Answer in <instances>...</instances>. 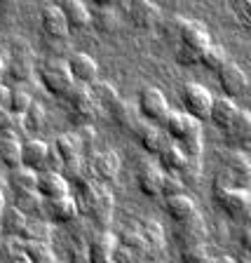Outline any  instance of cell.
Here are the masks:
<instances>
[{"label": "cell", "instance_id": "6da1fadb", "mask_svg": "<svg viewBox=\"0 0 251 263\" xmlns=\"http://www.w3.org/2000/svg\"><path fill=\"white\" fill-rule=\"evenodd\" d=\"M214 202L221 207V212L233 221H246L251 209V197L246 188H233L214 183Z\"/></svg>", "mask_w": 251, "mask_h": 263}, {"label": "cell", "instance_id": "7a4b0ae2", "mask_svg": "<svg viewBox=\"0 0 251 263\" xmlns=\"http://www.w3.org/2000/svg\"><path fill=\"white\" fill-rule=\"evenodd\" d=\"M249 181H251V162L246 158V153L240 151V148L230 151L223 158V167H221L216 183L233 188H249Z\"/></svg>", "mask_w": 251, "mask_h": 263}, {"label": "cell", "instance_id": "3957f363", "mask_svg": "<svg viewBox=\"0 0 251 263\" xmlns=\"http://www.w3.org/2000/svg\"><path fill=\"white\" fill-rule=\"evenodd\" d=\"M68 104H71V120L73 125H92L94 118H96L99 106L94 104L92 92H89V85H82V82H73V87L66 94Z\"/></svg>", "mask_w": 251, "mask_h": 263}, {"label": "cell", "instance_id": "277c9868", "mask_svg": "<svg viewBox=\"0 0 251 263\" xmlns=\"http://www.w3.org/2000/svg\"><path fill=\"white\" fill-rule=\"evenodd\" d=\"M40 82H43V87L47 89L49 94H54V97H64L68 94V89L73 87V78L68 73V66L59 59H49L40 66Z\"/></svg>", "mask_w": 251, "mask_h": 263}, {"label": "cell", "instance_id": "5b68a950", "mask_svg": "<svg viewBox=\"0 0 251 263\" xmlns=\"http://www.w3.org/2000/svg\"><path fill=\"white\" fill-rule=\"evenodd\" d=\"M160 127L167 132V137H169L171 141H186V139H192V137H200V134H202V127H200L197 118H192L190 113H181V110H171V108Z\"/></svg>", "mask_w": 251, "mask_h": 263}, {"label": "cell", "instance_id": "8992f818", "mask_svg": "<svg viewBox=\"0 0 251 263\" xmlns=\"http://www.w3.org/2000/svg\"><path fill=\"white\" fill-rule=\"evenodd\" d=\"M211 94L207 87H202L200 82H186L181 87V101L186 113H190L197 120H207L209 118V108H211Z\"/></svg>", "mask_w": 251, "mask_h": 263}, {"label": "cell", "instance_id": "52a82bcc", "mask_svg": "<svg viewBox=\"0 0 251 263\" xmlns=\"http://www.w3.org/2000/svg\"><path fill=\"white\" fill-rule=\"evenodd\" d=\"M139 115L146 118V122H153V125H162V120L169 113V104L164 94L158 87H143L139 92Z\"/></svg>", "mask_w": 251, "mask_h": 263}, {"label": "cell", "instance_id": "ba28073f", "mask_svg": "<svg viewBox=\"0 0 251 263\" xmlns=\"http://www.w3.org/2000/svg\"><path fill=\"white\" fill-rule=\"evenodd\" d=\"M89 176L99 183H113L120 174V158L115 151H101V153H94L92 160L87 162Z\"/></svg>", "mask_w": 251, "mask_h": 263}, {"label": "cell", "instance_id": "9c48e42d", "mask_svg": "<svg viewBox=\"0 0 251 263\" xmlns=\"http://www.w3.org/2000/svg\"><path fill=\"white\" fill-rule=\"evenodd\" d=\"M216 76H219V85L225 92V97L235 99V97H242L249 89V78H246V73L242 71L235 61H225L219 71H216Z\"/></svg>", "mask_w": 251, "mask_h": 263}, {"label": "cell", "instance_id": "30bf717a", "mask_svg": "<svg viewBox=\"0 0 251 263\" xmlns=\"http://www.w3.org/2000/svg\"><path fill=\"white\" fill-rule=\"evenodd\" d=\"M118 245V237L108 228H99L87 237V258L92 263H108L113 256V249Z\"/></svg>", "mask_w": 251, "mask_h": 263}, {"label": "cell", "instance_id": "8fae6325", "mask_svg": "<svg viewBox=\"0 0 251 263\" xmlns=\"http://www.w3.org/2000/svg\"><path fill=\"white\" fill-rule=\"evenodd\" d=\"M43 212L47 214V219L52 223H73V221L80 216L78 214V207H75V200H73L71 193H66V195H59V197H52V200H45L43 204Z\"/></svg>", "mask_w": 251, "mask_h": 263}, {"label": "cell", "instance_id": "7c38bea8", "mask_svg": "<svg viewBox=\"0 0 251 263\" xmlns=\"http://www.w3.org/2000/svg\"><path fill=\"white\" fill-rule=\"evenodd\" d=\"M113 207H115V200H113V195H110V191L96 188L92 202H89V209H87L89 221H92L96 228H108L110 221H113Z\"/></svg>", "mask_w": 251, "mask_h": 263}, {"label": "cell", "instance_id": "4fadbf2b", "mask_svg": "<svg viewBox=\"0 0 251 263\" xmlns=\"http://www.w3.org/2000/svg\"><path fill=\"white\" fill-rule=\"evenodd\" d=\"M127 12H129L131 24L139 28H155L162 19V10L153 0H129Z\"/></svg>", "mask_w": 251, "mask_h": 263}, {"label": "cell", "instance_id": "5bb4252c", "mask_svg": "<svg viewBox=\"0 0 251 263\" xmlns=\"http://www.w3.org/2000/svg\"><path fill=\"white\" fill-rule=\"evenodd\" d=\"M56 160L52 155V148L45 141H38V139H31V141L22 143V164L28 167V170H47V164Z\"/></svg>", "mask_w": 251, "mask_h": 263}, {"label": "cell", "instance_id": "9a60e30c", "mask_svg": "<svg viewBox=\"0 0 251 263\" xmlns=\"http://www.w3.org/2000/svg\"><path fill=\"white\" fill-rule=\"evenodd\" d=\"M40 31L52 40H66L68 38V24H66L64 14H61V7L56 5H45L40 12Z\"/></svg>", "mask_w": 251, "mask_h": 263}, {"label": "cell", "instance_id": "2e32d148", "mask_svg": "<svg viewBox=\"0 0 251 263\" xmlns=\"http://www.w3.org/2000/svg\"><path fill=\"white\" fill-rule=\"evenodd\" d=\"M66 66H68V73H71L73 80L82 82V85H92L99 78L96 61L89 54H85V52H73V54L68 57V61H66Z\"/></svg>", "mask_w": 251, "mask_h": 263}, {"label": "cell", "instance_id": "e0dca14e", "mask_svg": "<svg viewBox=\"0 0 251 263\" xmlns=\"http://www.w3.org/2000/svg\"><path fill=\"white\" fill-rule=\"evenodd\" d=\"M223 134H225V139H228V143H233L235 148L249 146V141H251V115H249V110H244V108L237 110L235 118L223 127Z\"/></svg>", "mask_w": 251, "mask_h": 263}, {"label": "cell", "instance_id": "ac0fdd59", "mask_svg": "<svg viewBox=\"0 0 251 263\" xmlns=\"http://www.w3.org/2000/svg\"><path fill=\"white\" fill-rule=\"evenodd\" d=\"M131 132H137V139H139V143H141V148L150 155H158L160 148L169 141L167 132H164L160 125H153V122H148V125H137Z\"/></svg>", "mask_w": 251, "mask_h": 263}, {"label": "cell", "instance_id": "d6986e66", "mask_svg": "<svg viewBox=\"0 0 251 263\" xmlns=\"http://www.w3.org/2000/svg\"><path fill=\"white\" fill-rule=\"evenodd\" d=\"M162 176H164V170L160 164L143 162L141 167H139V174H137L139 191H141L146 197H158L160 186H162Z\"/></svg>", "mask_w": 251, "mask_h": 263}, {"label": "cell", "instance_id": "ffe728a7", "mask_svg": "<svg viewBox=\"0 0 251 263\" xmlns=\"http://www.w3.org/2000/svg\"><path fill=\"white\" fill-rule=\"evenodd\" d=\"M179 43L183 45V47L195 49L197 54H200V52H202V49L211 43V38H209L207 28H204L202 24L186 19V22H183V26H181V33H179Z\"/></svg>", "mask_w": 251, "mask_h": 263}, {"label": "cell", "instance_id": "44dd1931", "mask_svg": "<svg viewBox=\"0 0 251 263\" xmlns=\"http://www.w3.org/2000/svg\"><path fill=\"white\" fill-rule=\"evenodd\" d=\"M31 71H33V66H31V59H28V49L14 47L10 61L5 64L7 78H10L14 85H24V82L31 78Z\"/></svg>", "mask_w": 251, "mask_h": 263}, {"label": "cell", "instance_id": "7402d4cb", "mask_svg": "<svg viewBox=\"0 0 251 263\" xmlns=\"http://www.w3.org/2000/svg\"><path fill=\"white\" fill-rule=\"evenodd\" d=\"M35 191L45 197V200H52V197H59L68 193V181L59 174V172H40L38 181H35Z\"/></svg>", "mask_w": 251, "mask_h": 263}, {"label": "cell", "instance_id": "603a6c76", "mask_svg": "<svg viewBox=\"0 0 251 263\" xmlns=\"http://www.w3.org/2000/svg\"><path fill=\"white\" fill-rule=\"evenodd\" d=\"M176 237H179L181 247L200 245V242H204V237H207V228H204L202 216L195 212L190 219L181 221V223H179V230H176Z\"/></svg>", "mask_w": 251, "mask_h": 263}, {"label": "cell", "instance_id": "cb8c5ba5", "mask_svg": "<svg viewBox=\"0 0 251 263\" xmlns=\"http://www.w3.org/2000/svg\"><path fill=\"white\" fill-rule=\"evenodd\" d=\"M141 235L146 240V258H155L158 254L164 252V233L162 226L155 219H143L141 221Z\"/></svg>", "mask_w": 251, "mask_h": 263}, {"label": "cell", "instance_id": "d4e9b609", "mask_svg": "<svg viewBox=\"0 0 251 263\" xmlns=\"http://www.w3.org/2000/svg\"><path fill=\"white\" fill-rule=\"evenodd\" d=\"M61 14H64V19L71 31H82V28L89 26V14H92V12L87 10V5H85L82 0H64Z\"/></svg>", "mask_w": 251, "mask_h": 263}, {"label": "cell", "instance_id": "484cf974", "mask_svg": "<svg viewBox=\"0 0 251 263\" xmlns=\"http://www.w3.org/2000/svg\"><path fill=\"white\" fill-rule=\"evenodd\" d=\"M106 113H108L110 120H113L118 127H122V129H134V127L139 125V108L120 97H118V101H115Z\"/></svg>", "mask_w": 251, "mask_h": 263}, {"label": "cell", "instance_id": "4316f807", "mask_svg": "<svg viewBox=\"0 0 251 263\" xmlns=\"http://www.w3.org/2000/svg\"><path fill=\"white\" fill-rule=\"evenodd\" d=\"M164 212L169 214V219L174 223H181V221L190 219L197 209H195V202H192L186 193H179V195L164 197Z\"/></svg>", "mask_w": 251, "mask_h": 263}, {"label": "cell", "instance_id": "83f0119b", "mask_svg": "<svg viewBox=\"0 0 251 263\" xmlns=\"http://www.w3.org/2000/svg\"><path fill=\"white\" fill-rule=\"evenodd\" d=\"M240 106L235 104V99L233 97H219V99H211V108H209V120L214 125H219L223 129L233 118L237 115Z\"/></svg>", "mask_w": 251, "mask_h": 263}, {"label": "cell", "instance_id": "f1b7e54d", "mask_svg": "<svg viewBox=\"0 0 251 263\" xmlns=\"http://www.w3.org/2000/svg\"><path fill=\"white\" fill-rule=\"evenodd\" d=\"M186 162V153L181 151V146L176 141H167L162 148H160L158 153V164L162 167L164 172H171V174H176V172L181 170V164Z\"/></svg>", "mask_w": 251, "mask_h": 263}, {"label": "cell", "instance_id": "f546056e", "mask_svg": "<svg viewBox=\"0 0 251 263\" xmlns=\"http://www.w3.org/2000/svg\"><path fill=\"white\" fill-rule=\"evenodd\" d=\"M52 155L56 158V162H66L73 158H82L80 143H78L75 134H59L52 143Z\"/></svg>", "mask_w": 251, "mask_h": 263}, {"label": "cell", "instance_id": "4dcf8cb0", "mask_svg": "<svg viewBox=\"0 0 251 263\" xmlns=\"http://www.w3.org/2000/svg\"><path fill=\"white\" fill-rule=\"evenodd\" d=\"M26 258L31 263H52L54 261V252H52V245L49 240H22Z\"/></svg>", "mask_w": 251, "mask_h": 263}, {"label": "cell", "instance_id": "1f68e13d", "mask_svg": "<svg viewBox=\"0 0 251 263\" xmlns=\"http://www.w3.org/2000/svg\"><path fill=\"white\" fill-rule=\"evenodd\" d=\"M0 162L7 170H14L22 164V139L16 137H3L0 139Z\"/></svg>", "mask_w": 251, "mask_h": 263}, {"label": "cell", "instance_id": "d6a6232c", "mask_svg": "<svg viewBox=\"0 0 251 263\" xmlns=\"http://www.w3.org/2000/svg\"><path fill=\"white\" fill-rule=\"evenodd\" d=\"M89 92H92V99H94V104L99 106V108H104V110H108L110 106L118 101V89L110 85V82H104V80H94L92 85H89Z\"/></svg>", "mask_w": 251, "mask_h": 263}, {"label": "cell", "instance_id": "836d02e7", "mask_svg": "<svg viewBox=\"0 0 251 263\" xmlns=\"http://www.w3.org/2000/svg\"><path fill=\"white\" fill-rule=\"evenodd\" d=\"M118 245L127 247L137 258H146V240H143L139 228H131V226L122 228L120 235H118Z\"/></svg>", "mask_w": 251, "mask_h": 263}, {"label": "cell", "instance_id": "e575fe53", "mask_svg": "<svg viewBox=\"0 0 251 263\" xmlns=\"http://www.w3.org/2000/svg\"><path fill=\"white\" fill-rule=\"evenodd\" d=\"M35 181H38V172L28 170L24 164L14 167L10 174V186L14 193H24V191H35Z\"/></svg>", "mask_w": 251, "mask_h": 263}, {"label": "cell", "instance_id": "d590c367", "mask_svg": "<svg viewBox=\"0 0 251 263\" xmlns=\"http://www.w3.org/2000/svg\"><path fill=\"white\" fill-rule=\"evenodd\" d=\"M89 24H92L99 33H113L115 28H118V14H115L113 5L96 7V12L89 14Z\"/></svg>", "mask_w": 251, "mask_h": 263}, {"label": "cell", "instance_id": "8d00e7d4", "mask_svg": "<svg viewBox=\"0 0 251 263\" xmlns=\"http://www.w3.org/2000/svg\"><path fill=\"white\" fill-rule=\"evenodd\" d=\"M26 219H28V214H24L19 207H10L5 212L3 209V214H0V221H3V228H5V233L7 235H12V237H19V233H22V228H24V223H26Z\"/></svg>", "mask_w": 251, "mask_h": 263}, {"label": "cell", "instance_id": "74e56055", "mask_svg": "<svg viewBox=\"0 0 251 263\" xmlns=\"http://www.w3.org/2000/svg\"><path fill=\"white\" fill-rule=\"evenodd\" d=\"M19 237L22 240H49L52 237V226H49V221L43 219H33V221L26 219Z\"/></svg>", "mask_w": 251, "mask_h": 263}, {"label": "cell", "instance_id": "f35d334b", "mask_svg": "<svg viewBox=\"0 0 251 263\" xmlns=\"http://www.w3.org/2000/svg\"><path fill=\"white\" fill-rule=\"evenodd\" d=\"M19 118H22L24 129H28V132H40L45 127V122H47L45 108L40 104H35V101H31V106H28V108L24 110Z\"/></svg>", "mask_w": 251, "mask_h": 263}, {"label": "cell", "instance_id": "ab89813d", "mask_svg": "<svg viewBox=\"0 0 251 263\" xmlns=\"http://www.w3.org/2000/svg\"><path fill=\"white\" fill-rule=\"evenodd\" d=\"M16 195V207L22 209L24 214H45L43 212V204H45V197L40 195L38 191H24V193H14Z\"/></svg>", "mask_w": 251, "mask_h": 263}, {"label": "cell", "instance_id": "60d3db41", "mask_svg": "<svg viewBox=\"0 0 251 263\" xmlns=\"http://www.w3.org/2000/svg\"><path fill=\"white\" fill-rule=\"evenodd\" d=\"M228 61V57H225V52H223V47H219V45H211L209 43L207 47L200 52V64L207 68V71H219L221 66Z\"/></svg>", "mask_w": 251, "mask_h": 263}, {"label": "cell", "instance_id": "b9f144b4", "mask_svg": "<svg viewBox=\"0 0 251 263\" xmlns=\"http://www.w3.org/2000/svg\"><path fill=\"white\" fill-rule=\"evenodd\" d=\"M176 174H179V179L186 186L188 183H195L202 176V160H200V155H186V162L181 164V170Z\"/></svg>", "mask_w": 251, "mask_h": 263}, {"label": "cell", "instance_id": "7bdbcfd3", "mask_svg": "<svg viewBox=\"0 0 251 263\" xmlns=\"http://www.w3.org/2000/svg\"><path fill=\"white\" fill-rule=\"evenodd\" d=\"M31 94H28V89H24L22 85H16V87L10 89V113L12 115H22L24 110L31 106Z\"/></svg>", "mask_w": 251, "mask_h": 263}, {"label": "cell", "instance_id": "ee69618b", "mask_svg": "<svg viewBox=\"0 0 251 263\" xmlns=\"http://www.w3.org/2000/svg\"><path fill=\"white\" fill-rule=\"evenodd\" d=\"M0 258H7V261H28L26 252H24V245H22V237L14 240H7L0 245Z\"/></svg>", "mask_w": 251, "mask_h": 263}, {"label": "cell", "instance_id": "f6af8a7d", "mask_svg": "<svg viewBox=\"0 0 251 263\" xmlns=\"http://www.w3.org/2000/svg\"><path fill=\"white\" fill-rule=\"evenodd\" d=\"M85 160L82 158H73V160H66V162H61V176H64L68 183H73V181L82 179V176H87L85 174Z\"/></svg>", "mask_w": 251, "mask_h": 263}, {"label": "cell", "instance_id": "bcb514c9", "mask_svg": "<svg viewBox=\"0 0 251 263\" xmlns=\"http://www.w3.org/2000/svg\"><path fill=\"white\" fill-rule=\"evenodd\" d=\"M179 193H186V183L179 179V174H171V172H164L162 176V186H160V195L171 197L179 195Z\"/></svg>", "mask_w": 251, "mask_h": 263}, {"label": "cell", "instance_id": "7dc6e473", "mask_svg": "<svg viewBox=\"0 0 251 263\" xmlns=\"http://www.w3.org/2000/svg\"><path fill=\"white\" fill-rule=\"evenodd\" d=\"M78 143H80V153L82 155H89L94 151V141H96V134H94V127L92 125H80L75 132Z\"/></svg>", "mask_w": 251, "mask_h": 263}, {"label": "cell", "instance_id": "c3c4849f", "mask_svg": "<svg viewBox=\"0 0 251 263\" xmlns=\"http://www.w3.org/2000/svg\"><path fill=\"white\" fill-rule=\"evenodd\" d=\"M181 258L186 263H200V261H207L209 254H207V245L200 242V245H188V247H181Z\"/></svg>", "mask_w": 251, "mask_h": 263}, {"label": "cell", "instance_id": "681fc988", "mask_svg": "<svg viewBox=\"0 0 251 263\" xmlns=\"http://www.w3.org/2000/svg\"><path fill=\"white\" fill-rule=\"evenodd\" d=\"M183 16H169V19H160V24H162V28H164V35L167 38H176L179 40V33H181V26H183Z\"/></svg>", "mask_w": 251, "mask_h": 263}, {"label": "cell", "instance_id": "f907efd6", "mask_svg": "<svg viewBox=\"0 0 251 263\" xmlns=\"http://www.w3.org/2000/svg\"><path fill=\"white\" fill-rule=\"evenodd\" d=\"M176 61L183 66H195V64H200V54H197L195 49L179 45V49H176Z\"/></svg>", "mask_w": 251, "mask_h": 263}, {"label": "cell", "instance_id": "816d5d0a", "mask_svg": "<svg viewBox=\"0 0 251 263\" xmlns=\"http://www.w3.org/2000/svg\"><path fill=\"white\" fill-rule=\"evenodd\" d=\"M249 3L251 0H233V12L237 14L242 26H249Z\"/></svg>", "mask_w": 251, "mask_h": 263}, {"label": "cell", "instance_id": "f5cc1de1", "mask_svg": "<svg viewBox=\"0 0 251 263\" xmlns=\"http://www.w3.org/2000/svg\"><path fill=\"white\" fill-rule=\"evenodd\" d=\"M10 113V87L0 82V118Z\"/></svg>", "mask_w": 251, "mask_h": 263}, {"label": "cell", "instance_id": "db71d44e", "mask_svg": "<svg viewBox=\"0 0 251 263\" xmlns=\"http://www.w3.org/2000/svg\"><path fill=\"white\" fill-rule=\"evenodd\" d=\"M71 261H89L87 258V245H78V242H73L71 245Z\"/></svg>", "mask_w": 251, "mask_h": 263}, {"label": "cell", "instance_id": "11a10c76", "mask_svg": "<svg viewBox=\"0 0 251 263\" xmlns=\"http://www.w3.org/2000/svg\"><path fill=\"white\" fill-rule=\"evenodd\" d=\"M240 247L244 249V252H249V249H251V228H249V226H244V228H242V233H240Z\"/></svg>", "mask_w": 251, "mask_h": 263}, {"label": "cell", "instance_id": "9f6ffc18", "mask_svg": "<svg viewBox=\"0 0 251 263\" xmlns=\"http://www.w3.org/2000/svg\"><path fill=\"white\" fill-rule=\"evenodd\" d=\"M16 5H19V0H0V12L7 14V12H14Z\"/></svg>", "mask_w": 251, "mask_h": 263}, {"label": "cell", "instance_id": "6f0895ef", "mask_svg": "<svg viewBox=\"0 0 251 263\" xmlns=\"http://www.w3.org/2000/svg\"><path fill=\"white\" fill-rule=\"evenodd\" d=\"M96 7H106V5H115V0H92Z\"/></svg>", "mask_w": 251, "mask_h": 263}, {"label": "cell", "instance_id": "680465c9", "mask_svg": "<svg viewBox=\"0 0 251 263\" xmlns=\"http://www.w3.org/2000/svg\"><path fill=\"white\" fill-rule=\"evenodd\" d=\"M3 78H5V59L0 54V82H3Z\"/></svg>", "mask_w": 251, "mask_h": 263}, {"label": "cell", "instance_id": "91938a15", "mask_svg": "<svg viewBox=\"0 0 251 263\" xmlns=\"http://www.w3.org/2000/svg\"><path fill=\"white\" fill-rule=\"evenodd\" d=\"M3 209H5V204H3V195H0V214H3Z\"/></svg>", "mask_w": 251, "mask_h": 263}, {"label": "cell", "instance_id": "94428289", "mask_svg": "<svg viewBox=\"0 0 251 263\" xmlns=\"http://www.w3.org/2000/svg\"><path fill=\"white\" fill-rule=\"evenodd\" d=\"M115 3H122V0H115Z\"/></svg>", "mask_w": 251, "mask_h": 263}, {"label": "cell", "instance_id": "6125c7cd", "mask_svg": "<svg viewBox=\"0 0 251 263\" xmlns=\"http://www.w3.org/2000/svg\"><path fill=\"white\" fill-rule=\"evenodd\" d=\"M0 245H3V240H0Z\"/></svg>", "mask_w": 251, "mask_h": 263}]
</instances>
